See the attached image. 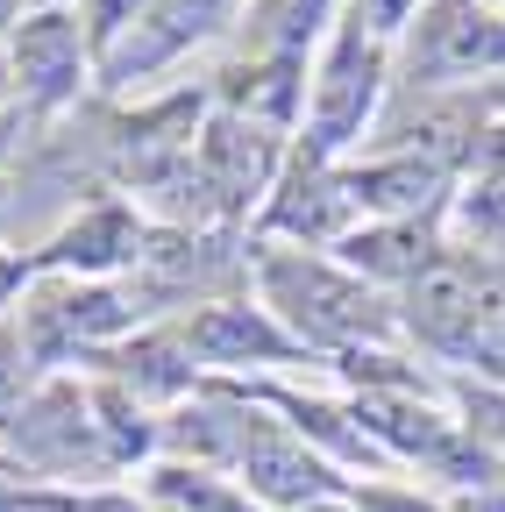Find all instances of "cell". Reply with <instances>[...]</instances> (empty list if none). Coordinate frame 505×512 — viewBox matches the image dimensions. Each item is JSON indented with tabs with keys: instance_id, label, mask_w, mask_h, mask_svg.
Wrapping results in <instances>:
<instances>
[{
	"instance_id": "obj_9",
	"label": "cell",
	"mask_w": 505,
	"mask_h": 512,
	"mask_svg": "<svg viewBox=\"0 0 505 512\" xmlns=\"http://www.w3.org/2000/svg\"><path fill=\"white\" fill-rule=\"evenodd\" d=\"M178 335H185V349H193V363H200L207 377L313 363V356L278 328V313H271L257 292H228V299H207V306H193V313H178Z\"/></svg>"
},
{
	"instance_id": "obj_5",
	"label": "cell",
	"mask_w": 505,
	"mask_h": 512,
	"mask_svg": "<svg viewBox=\"0 0 505 512\" xmlns=\"http://www.w3.org/2000/svg\"><path fill=\"white\" fill-rule=\"evenodd\" d=\"M505 79V8L498 0H420L413 29L392 50V86L456 93Z\"/></svg>"
},
{
	"instance_id": "obj_14",
	"label": "cell",
	"mask_w": 505,
	"mask_h": 512,
	"mask_svg": "<svg viewBox=\"0 0 505 512\" xmlns=\"http://www.w3.org/2000/svg\"><path fill=\"white\" fill-rule=\"evenodd\" d=\"M349 0H242L235 22V57H306L328 43Z\"/></svg>"
},
{
	"instance_id": "obj_15",
	"label": "cell",
	"mask_w": 505,
	"mask_h": 512,
	"mask_svg": "<svg viewBox=\"0 0 505 512\" xmlns=\"http://www.w3.org/2000/svg\"><path fill=\"white\" fill-rule=\"evenodd\" d=\"M143 498L157 512H264L257 498H249L228 470H207V463H171L157 456L143 470Z\"/></svg>"
},
{
	"instance_id": "obj_1",
	"label": "cell",
	"mask_w": 505,
	"mask_h": 512,
	"mask_svg": "<svg viewBox=\"0 0 505 512\" xmlns=\"http://www.w3.org/2000/svg\"><path fill=\"white\" fill-rule=\"evenodd\" d=\"M249 292H257L278 328L313 356V363H342L363 349H399V299L356 278L342 256L328 249H285L249 235Z\"/></svg>"
},
{
	"instance_id": "obj_13",
	"label": "cell",
	"mask_w": 505,
	"mask_h": 512,
	"mask_svg": "<svg viewBox=\"0 0 505 512\" xmlns=\"http://www.w3.org/2000/svg\"><path fill=\"white\" fill-rule=\"evenodd\" d=\"M456 242H449V214H434V221H356L349 235H342V249H328V256H342V264L356 271V278H370L377 292H406L427 264H441Z\"/></svg>"
},
{
	"instance_id": "obj_10",
	"label": "cell",
	"mask_w": 505,
	"mask_h": 512,
	"mask_svg": "<svg viewBox=\"0 0 505 512\" xmlns=\"http://www.w3.org/2000/svg\"><path fill=\"white\" fill-rule=\"evenodd\" d=\"M356 200L342 185V164H321L292 143L271 200L257 207V242H285V249H342V235L356 228Z\"/></svg>"
},
{
	"instance_id": "obj_18",
	"label": "cell",
	"mask_w": 505,
	"mask_h": 512,
	"mask_svg": "<svg viewBox=\"0 0 505 512\" xmlns=\"http://www.w3.org/2000/svg\"><path fill=\"white\" fill-rule=\"evenodd\" d=\"M143 8L150 0H79V22H86V43H93V64L129 36L136 22H143Z\"/></svg>"
},
{
	"instance_id": "obj_16",
	"label": "cell",
	"mask_w": 505,
	"mask_h": 512,
	"mask_svg": "<svg viewBox=\"0 0 505 512\" xmlns=\"http://www.w3.org/2000/svg\"><path fill=\"white\" fill-rule=\"evenodd\" d=\"M449 242L470 256H491L505 264V171H463L456 200H449Z\"/></svg>"
},
{
	"instance_id": "obj_17",
	"label": "cell",
	"mask_w": 505,
	"mask_h": 512,
	"mask_svg": "<svg viewBox=\"0 0 505 512\" xmlns=\"http://www.w3.org/2000/svg\"><path fill=\"white\" fill-rule=\"evenodd\" d=\"M36 384H43V363L29 356V342L15 335V320H8V328H0V441H8V434H15V420L29 413Z\"/></svg>"
},
{
	"instance_id": "obj_20",
	"label": "cell",
	"mask_w": 505,
	"mask_h": 512,
	"mask_svg": "<svg viewBox=\"0 0 505 512\" xmlns=\"http://www.w3.org/2000/svg\"><path fill=\"white\" fill-rule=\"evenodd\" d=\"M50 512H157V505H150V498H129V491L93 484V491H50Z\"/></svg>"
},
{
	"instance_id": "obj_3",
	"label": "cell",
	"mask_w": 505,
	"mask_h": 512,
	"mask_svg": "<svg viewBox=\"0 0 505 512\" xmlns=\"http://www.w3.org/2000/svg\"><path fill=\"white\" fill-rule=\"evenodd\" d=\"M392 100V50L377 43L370 29H356L349 15L328 29V43L313 50V72H306V114H299V150L321 157V164H349L377 114Z\"/></svg>"
},
{
	"instance_id": "obj_26",
	"label": "cell",
	"mask_w": 505,
	"mask_h": 512,
	"mask_svg": "<svg viewBox=\"0 0 505 512\" xmlns=\"http://www.w3.org/2000/svg\"><path fill=\"white\" fill-rule=\"evenodd\" d=\"M498 8H505V0H498Z\"/></svg>"
},
{
	"instance_id": "obj_6",
	"label": "cell",
	"mask_w": 505,
	"mask_h": 512,
	"mask_svg": "<svg viewBox=\"0 0 505 512\" xmlns=\"http://www.w3.org/2000/svg\"><path fill=\"white\" fill-rule=\"evenodd\" d=\"M8 448V463L22 477H50V484H79L93 491L114 463H107V441H100V413H93V384L79 377H43L29 413L15 420V434L0 441Z\"/></svg>"
},
{
	"instance_id": "obj_19",
	"label": "cell",
	"mask_w": 505,
	"mask_h": 512,
	"mask_svg": "<svg viewBox=\"0 0 505 512\" xmlns=\"http://www.w3.org/2000/svg\"><path fill=\"white\" fill-rule=\"evenodd\" d=\"M342 15H349L356 29H370L385 50H399V36H406V29H413V15H420V0H349Z\"/></svg>"
},
{
	"instance_id": "obj_2",
	"label": "cell",
	"mask_w": 505,
	"mask_h": 512,
	"mask_svg": "<svg viewBox=\"0 0 505 512\" xmlns=\"http://www.w3.org/2000/svg\"><path fill=\"white\" fill-rule=\"evenodd\" d=\"M399 335L449 377L505 384V264L449 249L399 292Z\"/></svg>"
},
{
	"instance_id": "obj_23",
	"label": "cell",
	"mask_w": 505,
	"mask_h": 512,
	"mask_svg": "<svg viewBox=\"0 0 505 512\" xmlns=\"http://www.w3.org/2000/svg\"><path fill=\"white\" fill-rule=\"evenodd\" d=\"M0 512H50V491L22 484V470H0Z\"/></svg>"
},
{
	"instance_id": "obj_7",
	"label": "cell",
	"mask_w": 505,
	"mask_h": 512,
	"mask_svg": "<svg viewBox=\"0 0 505 512\" xmlns=\"http://www.w3.org/2000/svg\"><path fill=\"white\" fill-rule=\"evenodd\" d=\"M0 57H8V86H15V114L50 121L86 100V86H100V64L86 43L79 8H43L22 15L8 36H0Z\"/></svg>"
},
{
	"instance_id": "obj_4",
	"label": "cell",
	"mask_w": 505,
	"mask_h": 512,
	"mask_svg": "<svg viewBox=\"0 0 505 512\" xmlns=\"http://www.w3.org/2000/svg\"><path fill=\"white\" fill-rule=\"evenodd\" d=\"M136 328H150V320L129 299V285H114V278L36 271L29 292H22V306H15V335L29 342V356L43 363V377L72 370V363H100L114 342H129Z\"/></svg>"
},
{
	"instance_id": "obj_25",
	"label": "cell",
	"mask_w": 505,
	"mask_h": 512,
	"mask_svg": "<svg viewBox=\"0 0 505 512\" xmlns=\"http://www.w3.org/2000/svg\"><path fill=\"white\" fill-rule=\"evenodd\" d=\"M15 107V86H8V57H0V114Z\"/></svg>"
},
{
	"instance_id": "obj_21",
	"label": "cell",
	"mask_w": 505,
	"mask_h": 512,
	"mask_svg": "<svg viewBox=\"0 0 505 512\" xmlns=\"http://www.w3.org/2000/svg\"><path fill=\"white\" fill-rule=\"evenodd\" d=\"M349 512H441V505H427L420 491H399V484H356Z\"/></svg>"
},
{
	"instance_id": "obj_8",
	"label": "cell",
	"mask_w": 505,
	"mask_h": 512,
	"mask_svg": "<svg viewBox=\"0 0 505 512\" xmlns=\"http://www.w3.org/2000/svg\"><path fill=\"white\" fill-rule=\"evenodd\" d=\"M235 22H242V0H150L143 22L100 57V93H114V100L136 93L143 100L150 79H164L171 64H185L193 50L221 43Z\"/></svg>"
},
{
	"instance_id": "obj_22",
	"label": "cell",
	"mask_w": 505,
	"mask_h": 512,
	"mask_svg": "<svg viewBox=\"0 0 505 512\" xmlns=\"http://www.w3.org/2000/svg\"><path fill=\"white\" fill-rule=\"evenodd\" d=\"M29 278H36L29 256H8V249H0V328L15 320V306H22V292H29Z\"/></svg>"
},
{
	"instance_id": "obj_11",
	"label": "cell",
	"mask_w": 505,
	"mask_h": 512,
	"mask_svg": "<svg viewBox=\"0 0 505 512\" xmlns=\"http://www.w3.org/2000/svg\"><path fill=\"white\" fill-rule=\"evenodd\" d=\"M150 214L136 200H121V192H100L93 207H79L72 221H57V235L29 256L36 271H65V278H121L143 264L150 249Z\"/></svg>"
},
{
	"instance_id": "obj_12",
	"label": "cell",
	"mask_w": 505,
	"mask_h": 512,
	"mask_svg": "<svg viewBox=\"0 0 505 512\" xmlns=\"http://www.w3.org/2000/svg\"><path fill=\"white\" fill-rule=\"evenodd\" d=\"M456 178L463 171L434 164V157H406V150H377V157L342 164V185L363 221H434V214H449Z\"/></svg>"
},
{
	"instance_id": "obj_24",
	"label": "cell",
	"mask_w": 505,
	"mask_h": 512,
	"mask_svg": "<svg viewBox=\"0 0 505 512\" xmlns=\"http://www.w3.org/2000/svg\"><path fill=\"white\" fill-rule=\"evenodd\" d=\"M22 15H43V0H0V36H8Z\"/></svg>"
}]
</instances>
